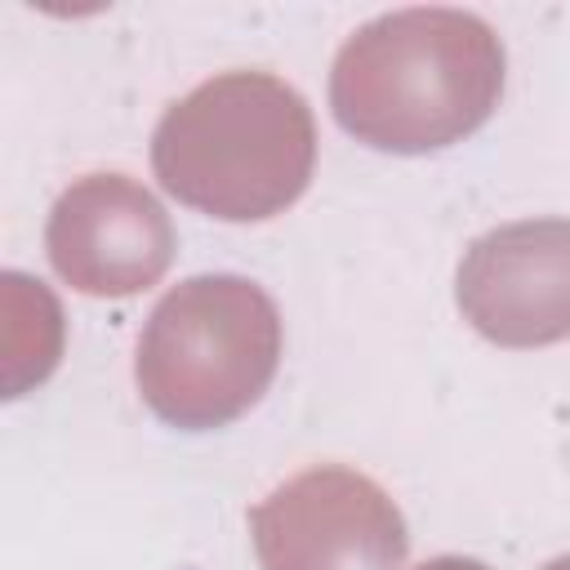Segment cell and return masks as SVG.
<instances>
[{"instance_id": "1", "label": "cell", "mask_w": 570, "mask_h": 570, "mask_svg": "<svg viewBox=\"0 0 570 570\" xmlns=\"http://www.w3.org/2000/svg\"><path fill=\"white\" fill-rule=\"evenodd\" d=\"M503 40L468 9H396L356 27L330 67L334 120L374 151L423 156L476 134L503 94Z\"/></svg>"}, {"instance_id": "2", "label": "cell", "mask_w": 570, "mask_h": 570, "mask_svg": "<svg viewBox=\"0 0 570 570\" xmlns=\"http://www.w3.org/2000/svg\"><path fill=\"white\" fill-rule=\"evenodd\" d=\"M151 169L187 209L223 223H263L312 183V107L272 71L209 76L156 120Z\"/></svg>"}, {"instance_id": "3", "label": "cell", "mask_w": 570, "mask_h": 570, "mask_svg": "<svg viewBox=\"0 0 570 570\" xmlns=\"http://www.w3.org/2000/svg\"><path fill=\"white\" fill-rule=\"evenodd\" d=\"M281 312L245 276L209 272L174 285L138 334L134 379L147 410L178 432L236 423L272 387Z\"/></svg>"}, {"instance_id": "4", "label": "cell", "mask_w": 570, "mask_h": 570, "mask_svg": "<svg viewBox=\"0 0 570 570\" xmlns=\"http://www.w3.org/2000/svg\"><path fill=\"white\" fill-rule=\"evenodd\" d=\"M249 534L263 570H396L410 552L392 494L343 463L276 485L249 512Z\"/></svg>"}, {"instance_id": "5", "label": "cell", "mask_w": 570, "mask_h": 570, "mask_svg": "<svg viewBox=\"0 0 570 570\" xmlns=\"http://www.w3.org/2000/svg\"><path fill=\"white\" fill-rule=\"evenodd\" d=\"M174 223L165 205L125 174H85L49 209L45 254L53 272L94 298L151 289L174 263Z\"/></svg>"}, {"instance_id": "6", "label": "cell", "mask_w": 570, "mask_h": 570, "mask_svg": "<svg viewBox=\"0 0 570 570\" xmlns=\"http://www.w3.org/2000/svg\"><path fill=\"white\" fill-rule=\"evenodd\" d=\"M454 298L463 321L499 347L570 338V218H521L476 236Z\"/></svg>"}, {"instance_id": "7", "label": "cell", "mask_w": 570, "mask_h": 570, "mask_svg": "<svg viewBox=\"0 0 570 570\" xmlns=\"http://www.w3.org/2000/svg\"><path fill=\"white\" fill-rule=\"evenodd\" d=\"M414 570H490V566H481L472 557H432V561H423Z\"/></svg>"}, {"instance_id": "8", "label": "cell", "mask_w": 570, "mask_h": 570, "mask_svg": "<svg viewBox=\"0 0 570 570\" xmlns=\"http://www.w3.org/2000/svg\"><path fill=\"white\" fill-rule=\"evenodd\" d=\"M543 570H570V552H566V557H557V561H548Z\"/></svg>"}]
</instances>
